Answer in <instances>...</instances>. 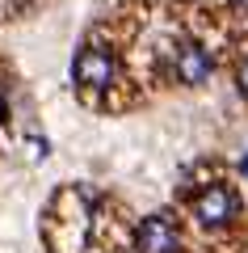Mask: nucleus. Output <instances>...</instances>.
<instances>
[{"mask_svg":"<svg viewBox=\"0 0 248 253\" xmlns=\"http://www.w3.org/2000/svg\"><path fill=\"white\" fill-rule=\"evenodd\" d=\"M181 249V236L173 228V219L164 215H151L147 224L139 228V253H177Z\"/></svg>","mask_w":248,"mask_h":253,"instance_id":"1","label":"nucleus"},{"mask_svg":"<svg viewBox=\"0 0 248 253\" xmlns=\"http://www.w3.org/2000/svg\"><path fill=\"white\" fill-rule=\"evenodd\" d=\"M194 211H198V219H202V224H227V219L236 215V199H231L223 186H206L202 194H198Z\"/></svg>","mask_w":248,"mask_h":253,"instance_id":"2","label":"nucleus"},{"mask_svg":"<svg viewBox=\"0 0 248 253\" xmlns=\"http://www.w3.org/2000/svg\"><path fill=\"white\" fill-rule=\"evenodd\" d=\"M109 76H114V59H109V51L89 46V51L76 59V81H80V84H93V89H101V84H109Z\"/></svg>","mask_w":248,"mask_h":253,"instance_id":"3","label":"nucleus"},{"mask_svg":"<svg viewBox=\"0 0 248 253\" xmlns=\"http://www.w3.org/2000/svg\"><path fill=\"white\" fill-rule=\"evenodd\" d=\"M177 76L185 84H202L206 76H211V55H206L202 46H194V42L181 46L177 51Z\"/></svg>","mask_w":248,"mask_h":253,"instance_id":"4","label":"nucleus"},{"mask_svg":"<svg viewBox=\"0 0 248 253\" xmlns=\"http://www.w3.org/2000/svg\"><path fill=\"white\" fill-rule=\"evenodd\" d=\"M236 84H240V93H244V97H248V59L240 63V72H236Z\"/></svg>","mask_w":248,"mask_h":253,"instance_id":"5","label":"nucleus"},{"mask_svg":"<svg viewBox=\"0 0 248 253\" xmlns=\"http://www.w3.org/2000/svg\"><path fill=\"white\" fill-rule=\"evenodd\" d=\"M0 118H4V89H0Z\"/></svg>","mask_w":248,"mask_h":253,"instance_id":"6","label":"nucleus"},{"mask_svg":"<svg viewBox=\"0 0 248 253\" xmlns=\"http://www.w3.org/2000/svg\"><path fill=\"white\" fill-rule=\"evenodd\" d=\"M231 4H248V0H231Z\"/></svg>","mask_w":248,"mask_h":253,"instance_id":"7","label":"nucleus"},{"mask_svg":"<svg viewBox=\"0 0 248 253\" xmlns=\"http://www.w3.org/2000/svg\"><path fill=\"white\" fill-rule=\"evenodd\" d=\"M244 173H248V161H244Z\"/></svg>","mask_w":248,"mask_h":253,"instance_id":"8","label":"nucleus"}]
</instances>
